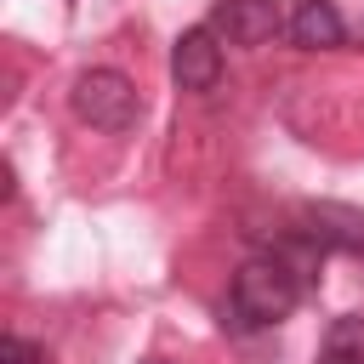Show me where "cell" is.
Returning a JSON list of instances; mask_svg holds the SVG:
<instances>
[{"mask_svg":"<svg viewBox=\"0 0 364 364\" xmlns=\"http://www.w3.org/2000/svg\"><path fill=\"white\" fill-rule=\"evenodd\" d=\"M290 40H296L301 51H330V46H341V40H347V23H341L336 0H296V11H290Z\"/></svg>","mask_w":364,"mask_h":364,"instance_id":"6","label":"cell"},{"mask_svg":"<svg viewBox=\"0 0 364 364\" xmlns=\"http://www.w3.org/2000/svg\"><path fill=\"white\" fill-rule=\"evenodd\" d=\"M142 364H165V358H142Z\"/></svg>","mask_w":364,"mask_h":364,"instance_id":"9","label":"cell"},{"mask_svg":"<svg viewBox=\"0 0 364 364\" xmlns=\"http://www.w3.org/2000/svg\"><path fill=\"white\" fill-rule=\"evenodd\" d=\"M301 290H307V279H301V267H296L290 256H279V250L250 256V262L233 273V296H228L233 324H239V330H267V324L290 318V307L301 301Z\"/></svg>","mask_w":364,"mask_h":364,"instance_id":"1","label":"cell"},{"mask_svg":"<svg viewBox=\"0 0 364 364\" xmlns=\"http://www.w3.org/2000/svg\"><path fill=\"white\" fill-rule=\"evenodd\" d=\"M68 102H74V114H80L85 125H97V131H131V125L142 119V97H136V85H131L119 68H85V74L74 80Z\"/></svg>","mask_w":364,"mask_h":364,"instance_id":"2","label":"cell"},{"mask_svg":"<svg viewBox=\"0 0 364 364\" xmlns=\"http://www.w3.org/2000/svg\"><path fill=\"white\" fill-rule=\"evenodd\" d=\"M279 28H290L279 0H216L210 11V34L228 46H267Z\"/></svg>","mask_w":364,"mask_h":364,"instance_id":"3","label":"cell"},{"mask_svg":"<svg viewBox=\"0 0 364 364\" xmlns=\"http://www.w3.org/2000/svg\"><path fill=\"white\" fill-rule=\"evenodd\" d=\"M171 74H176L182 91H210V85L222 80V40H216L210 28L176 34V46H171Z\"/></svg>","mask_w":364,"mask_h":364,"instance_id":"4","label":"cell"},{"mask_svg":"<svg viewBox=\"0 0 364 364\" xmlns=\"http://www.w3.org/2000/svg\"><path fill=\"white\" fill-rule=\"evenodd\" d=\"M0 364H46V353L34 341H23V336H6L0 341Z\"/></svg>","mask_w":364,"mask_h":364,"instance_id":"8","label":"cell"},{"mask_svg":"<svg viewBox=\"0 0 364 364\" xmlns=\"http://www.w3.org/2000/svg\"><path fill=\"white\" fill-rule=\"evenodd\" d=\"M324 364H364V313H347L324 336Z\"/></svg>","mask_w":364,"mask_h":364,"instance_id":"7","label":"cell"},{"mask_svg":"<svg viewBox=\"0 0 364 364\" xmlns=\"http://www.w3.org/2000/svg\"><path fill=\"white\" fill-rule=\"evenodd\" d=\"M301 222H307L301 233L318 250H364V210L353 205H307Z\"/></svg>","mask_w":364,"mask_h":364,"instance_id":"5","label":"cell"}]
</instances>
